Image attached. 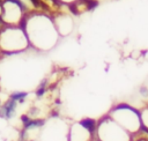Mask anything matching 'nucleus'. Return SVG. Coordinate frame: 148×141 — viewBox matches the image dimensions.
<instances>
[{"label": "nucleus", "instance_id": "3", "mask_svg": "<svg viewBox=\"0 0 148 141\" xmlns=\"http://www.w3.org/2000/svg\"><path fill=\"white\" fill-rule=\"evenodd\" d=\"M83 128H86L90 134H95L96 133V129H97V124L94 119H90V118H86V119H82L80 123H79Z\"/></svg>", "mask_w": 148, "mask_h": 141}, {"label": "nucleus", "instance_id": "4", "mask_svg": "<svg viewBox=\"0 0 148 141\" xmlns=\"http://www.w3.org/2000/svg\"><path fill=\"white\" fill-rule=\"evenodd\" d=\"M141 128L143 132L148 133V109L145 110L141 114Z\"/></svg>", "mask_w": 148, "mask_h": 141}, {"label": "nucleus", "instance_id": "6", "mask_svg": "<svg viewBox=\"0 0 148 141\" xmlns=\"http://www.w3.org/2000/svg\"><path fill=\"white\" fill-rule=\"evenodd\" d=\"M45 90H46V87H45V82H43L39 87H38V89L36 90V95L38 96V97H40L44 92H45Z\"/></svg>", "mask_w": 148, "mask_h": 141}, {"label": "nucleus", "instance_id": "1", "mask_svg": "<svg viewBox=\"0 0 148 141\" xmlns=\"http://www.w3.org/2000/svg\"><path fill=\"white\" fill-rule=\"evenodd\" d=\"M95 6H97V1L95 0H77L72 5V10L79 14V13L92 9Z\"/></svg>", "mask_w": 148, "mask_h": 141}, {"label": "nucleus", "instance_id": "5", "mask_svg": "<svg viewBox=\"0 0 148 141\" xmlns=\"http://www.w3.org/2000/svg\"><path fill=\"white\" fill-rule=\"evenodd\" d=\"M27 96H28L27 92H14V94L10 95V99H13V101H15V102L18 101L20 103H22Z\"/></svg>", "mask_w": 148, "mask_h": 141}, {"label": "nucleus", "instance_id": "2", "mask_svg": "<svg viewBox=\"0 0 148 141\" xmlns=\"http://www.w3.org/2000/svg\"><path fill=\"white\" fill-rule=\"evenodd\" d=\"M15 107H16V102L13 99H9L5 103V105L0 109V116L5 117V118H12L14 112H15Z\"/></svg>", "mask_w": 148, "mask_h": 141}, {"label": "nucleus", "instance_id": "7", "mask_svg": "<svg viewBox=\"0 0 148 141\" xmlns=\"http://www.w3.org/2000/svg\"><path fill=\"white\" fill-rule=\"evenodd\" d=\"M131 141H148V136H146V135H141V134H139V135H136V136H134Z\"/></svg>", "mask_w": 148, "mask_h": 141}]
</instances>
